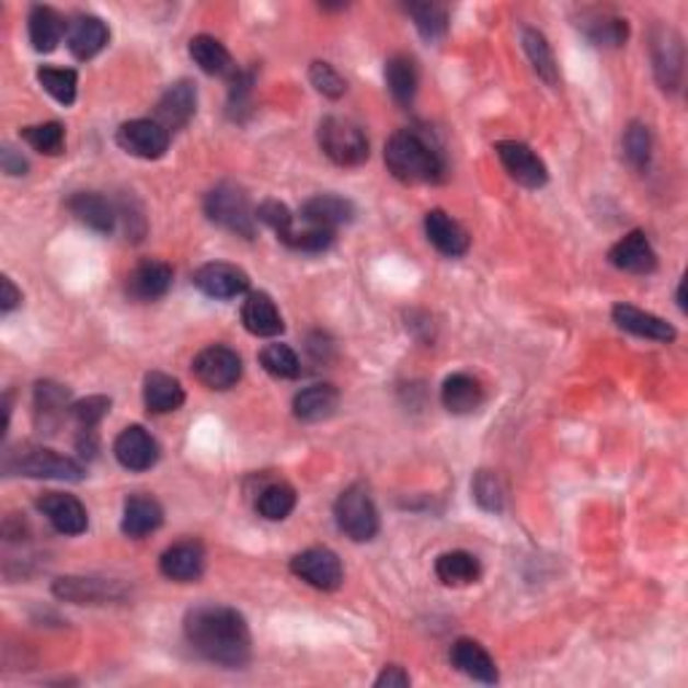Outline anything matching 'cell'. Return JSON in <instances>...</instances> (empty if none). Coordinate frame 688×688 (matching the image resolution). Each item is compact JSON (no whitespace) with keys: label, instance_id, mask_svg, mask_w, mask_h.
<instances>
[{"label":"cell","instance_id":"cell-1","mask_svg":"<svg viewBox=\"0 0 688 688\" xmlns=\"http://www.w3.org/2000/svg\"><path fill=\"white\" fill-rule=\"evenodd\" d=\"M188 645L205 662L227 669H240L251 662L253 638L245 616L227 605H199L183 619Z\"/></svg>","mask_w":688,"mask_h":688},{"label":"cell","instance_id":"cell-2","mask_svg":"<svg viewBox=\"0 0 688 688\" xmlns=\"http://www.w3.org/2000/svg\"><path fill=\"white\" fill-rule=\"evenodd\" d=\"M385 164L401 183H438L444 181L442 151L420 129H399L385 144Z\"/></svg>","mask_w":688,"mask_h":688},{"label":"cell","instance_id":"cell-3","mask_svg":"<svg viewBox=\"0 0 688 688\" xmlns=\"http://www.w3.org/2000/svg\"><path fill=\"white\" fill-rule=\"evenodd\" d=\"M318 146L340 168H358L369 159V138L353 118L325 116L318 127Z\"/></svg>","mask_w":688,"mask_h":688},{"label":"cell","instance_id":"cell-4","mask_svg":"<svg viewBox=\"0 0 688 688\" xmlns=\"http://www.w3.org/2000/svg\"><path fill=\"white\" fill-rule=\"evenodd\" d=\"M205 216L221 229L234 231V234L251 240L256 234V210L251 207V199L234 183H218L205 197Z\"/></svg>","mask_w":688,"mask_h":688},{"label":"cell","instance_id":"cell-5","mask_svg":"<svg viewBox=\"0 0 688 688\" xmlns=\"http://www.w3.org/2000/svg\"><path fill=\"white\" fill-rule=\"evenodd\" d=\"M336 525L349 541L366 543L374 541L379 532V512L374 506L371 492L366 490V484H349L347 490L336 497L334 506Z\"/></svg>","mask_w":688,"mask_h":688},{"label":"cell","instance_id":"cell-6","mask_svg":"<svg viewBox=\"0 0 688 688\" xmlns=\"http://www.w3.org/2000/svg\"><path fill=\"white\" fill-rule=\"evenodd\" d=\"M5 473H22L27 479H59V482H81L87 477L84 466L73 458L57 455L55 449L27 447L16 455H5Z\"/></svg>","mask_w":688,"mask_h":688},{"label":"cell","instance_id":"cell-7","mask_svg":"<svg viewBox=\"0 0 688 688\" xmlns=\"http://www.w3.org/2000/svg\"><path fill=\"white\" fill-rule=\"evenodd\" d=\"M194 377L210 390H229L240 382L242 358L227 344H210L194 358Z\"/></svg>","mask_w":688,"mask_h":688},{"label":"cell","instance_id":"cell-8","mask_svg":"<svg viewBox=\"0 0 688 688\" xmlns=\"http://www.w3.org/2000/svg\"><path fill=\"white\" fill-rule=\"evenodd\" d=\"M290 573L301 578L305 584L316 586L320 592L340 589L344 581V567L340 557L331 549L316 546V549H305L290 560Z\"/></svg>","mask_w":688,"mask_h":688},{"label":"cell","instance_id":"cell-9","mask_svg":"<svg viewBox=\"0 0 688 688\" xmlns=\"http://www.w3.org/2000/svg\"><path fill=\"white\" fill-rule=\"evenodd\" d=\"M116 144L138 159H162L170 148V133L157 118H133L116 133Z\"/></svg>","mask_w":688,"mask_h":688},{"label":"cell","instance_id":"cell-10","mask_svg":"<svg viewBox=\"0 0 688 688\" xmlns=\"http://www.w3.org/2000/svg\"><path fill=\"white\" fill-rule=\"evenodd\" d=\"M55 595L65 603L76 605H105L122 603L127 597V586L111 578H87V575H62L55 581Z\"/></svg>","mask_w":688,"mask_h":688},{"label":"cell","instance_id":"cell-11","mask_svg":"<svg viewBox=\"0 0 688 688\" xmlns=\"http://www.w3.org/2000/svg\"><path fill=\"white\" fill-rule=\"evenodd\" d=\"M495 153L508 175H512L519 186L543 188L546 183H549V170H546L543 159L527 144H519V140H501V144H495Z\"/></svg>","mask_w":688,"mask_h":688},{"label":"cell","instance_id":"cell-12","mask_svg":"<svg viewBox=\"0 0 688 688\" xmlns=\"http://www.w3.org/2000/svg\"><path fill=\"white\" fill-rule=\"evenodd\" d=\"M194 286L205 296H210V299L227 301L245 294L251 288V277L240 266L227 264V261H210V264H202L194 272Z\"/></svg>","mask_w":688,"mask_h":688},{"label":"cell","instance_id":"cell-13","mask_svg":"<svg viewBox=\"0 0 688 688\" xmlns=\"http://www.w3.org/2000/svg\"><path fill=\"white\" fill-rule=\"evenodd\" d=\"M35 506H38V512L46 516V521L55 527L59 536H81V532H87L89 514L84 503L76 495H68V492H44Z\"/></svg>","mask_w":688,"mask_h":688},{"label":"cell","instance_id":"cell-14","mask_svg":"<svg viewBox=\"0 0 688 688\" xmlns=\"http://www.w3.org/2000/svg\"><path fill=\"white\" fill-rule=\"evenodd\" d=\"M114 455L127 471H148L159 462V444L144 425H129L116 436Z\"/></svg>","mask_w":688,"mask_h":688},{"label":"cell","instance_id":"cell-15","mask_svg":"<svg viewBox=\"0 0 688 688\" xmlns=\"http://www.w3.org/2000/svg\"><path fill=\"white\" fill-rule=\"evenodd\" d=\"M608 261L621 272L630 275H651L660 264L656 251L651 248L649 234L643 229H634L627 237H621L614 248L608 251Z\"/></svg>","mask_w":688,"mask_h":688},{"label":"cell","instance_id":"cell-16","mask_svg":"<svg viewBox=\"0 0 688 688\" xmlns=\"http://www.w3.org/2000/svg\"><path fill=\"white\" fill-rule=\"evenodd\" d=\"M194 114H197V87L186 79L170 84L157 103V122L168 133H177V129L186 127Z\"/></svg>","mask_w":688,"mask_h":688},{"label":"cell","instance_id":"cell-17","mask_svg":"<svg viewBox=\"0 0 688 688\" xmlns=\"http://www.w3.org/2000/svg\"><path fill=\"white\" fill-rule=\"evenodd\" d=\"M654 73L664 92H678L684 81V44L673 27L654 38Z\"/></svg>","mask_w":688,"mask_h":688},{"label":"cell","instance_id":"cell-18","mask_svg":"<svg viewBox=\"0 0 688 688\" xmlns=\"http://www.w3.org/2000/svg\"><path fill=\"white\" fill-rule=\"evenodd\" d=\"M425 234H428L431 245L449 259L466 256L468 248H471V237H468V231L444 210L425 213Z\"/></svg>","mask_w":688,"mask_h":688},{"label":"cell","instance_id":"cell-19","mask_svg":"<svg viewBox=\"0 0 688 688\" xmlns=\"http://www.w3.org/2000/svg\"><path fill=\"white\" fill-rule=\"evenodd\" d=\"M301 218L310 227H320L336 231L340 227H347L355 218V205L349 199L340 197V194H316L301 205Z\"/></svg>","mask_w":688,"mask_h":688},{"label":"cell","instance_id":"cell-20","mask_svg":"<svg viewBox=\"0 0 688 688\" xmlns=\"http://www.w3.org/2000/svg\"><path fill=\"white\" fill-rule=\"evenodd\" d=\"M108 38H111L108 25L94 14H79L68 25V49L70 55L81 59V62L98 57L100 51L108 46Z\"/></svg>","mask_w":688,"mask_h":688},{"label":"cell","instance_id":"cell-21","mask_svg":"<svg viewBox=\"0 0 688 688\" xmlns=\"http://www.w3.org/2000/svg\"><path fill=\"white\" fill-rule=\"evenodd\" d=\"M172 286V266L164 261L146 259L129 272L127 277V294L135 301H157L168 294Z\"/></svg>","mask_w":688,"mask_h":688},{"label":"cell","instance_id":"cell-22","mask_svg":"<svg viewBox=\"0 0 688 688\" xmlns=\"http://www.w3.org/2000/svg\"><path fill=\"white\" fill-rule=\"evenodd\" d=\"M614 323L619 325L621 331H627V334L643 336V340H651V342L669 344V342H675V336H678V331H675L667 320L651 316V312L640 310V307L624 305V301L614 307Z\"/></svg>","mask_w":688,"mask_h":688},{"label":"cell","instance_id":"cell-23","mask_svg":"<svg viewBox=\"0 0 688 688\" xmlns=\"http://www.w3.org/2000/svg\"><path fill=\"white\" fill-rule=\"evenodd\" d=\"M159 571H162L164 578L181 581V584L197 581L205 573V549L197 541H181L170 546L159 557Z\"/></svg>","mask_w":688,"mask_h":688},{"label":"cell","instance_id":"cell-24","mask_svg":"<svg viewBox=\"0 0 688 688\" xmlns=\"http://www.w3.org/2000/svg\"><path fill=\"white\" fill-rule=\"evenodd\" d=\"M164 521V508L159 506L157 497L151 495H129L124 501L122 512V532L127 538H146L157 532Z\"/></svg>","mask_w":688,"mask_h":688},{"label":"cell","instance_id":"cell-25","mask_svg":"<svg viewBox=\"0 0 688 688\" xmlns=\"http://www.w3.org/2000/svg\"><path fill=\"white\" fill-rule=\"evenodd\" d=\"M68 210L73 213L76 221L100 231V234H111L118 223V210L114 207V202L105 199L98 192H76L68 199Z\"/></svg>","mask_w":688,"mask_h":688},{"label":"cell","instance_id":"cell-26","mask_svg":"<svg viewBox=\"0 0 688 688\" xmlns=\"http://www.w3.org/2000/svg\"><path fill=\"white\" fill-rule=\"evenodd\" d=\"M449 662L458 673L466 675V678L479 680V684H497V667L495 660L488 654L484 645H479L477 640L462 638L452 645L449 651Z\"/></svg>","mask_w":688,"mask_h":688},{"label":"cell","instance_id":"cell-27","mask_svg":"<svg viewBox=\"0 0 688 688\" xmlns=\"http://www.w3.org/2000/svg\"><path fill=\"white\" fill-rule=\"evenodd\" d=\"M442 403L449 414H473L484 403V388L471 374H449L442 385Z\"/></svg>","mask_w":688,"mask_h":688},{"label":"cell","instance_id":"cell-28","mask_svg":"<svg viewBox=\"0 0 688 688\" xmlns=\"http://www.w3.org/2000/svg\"><path fill=\"white\" fill-rule=\"evenodd\" d=\"M242 325L253 336H264V340L283 334V329H286L280 310H277L272 296L264 294V290H256V294L245 299V305H242Z\"/></svg>","mask_w":688,"mask_h":688},{"label":"cell","instance_id":"cell-29","mask_svg":"<svg viewBox=\"0 0 688 688\" xmlns=\"http://www.w3.org/2000/svg\"><path fill=\"white\" fill-rule=\"evenodd\" d=\"M33 403H35V428H38L41 433H55L59 428V423L65 420V409H70L68 390H65L62 385L49 382V379L35 385Z\"/></svg>","mask_w":688,"mask_h":688},{"label":"cell","instance_id":"cell-30","mask_svg":"<svg viewBox=\"0 0 688 688\" xmlns=\"http://www.w3.org/2000/svg\"><path fill=\"white\" fill-rule=\"evenodd\" d=\"M186 401V393H183L181 382L170 374L162 371H151L146 374L144 379V403L151 414H170L177 412Z\"/></svg>","mask_w":688,"mask_h":688},{"label":"cell","instance_id":"cell-31","mask_svg":"<svg viewBox=\"0 0 688 688\" xmlns=\"http://www.w3.org/2000/svg\"><path fill=\"white\" fill-rule=\"evenodd\" d=\"M340 406V390L334 385H310V388L299 390L294 399V414L301 423H320L329 420Z\"/></svg>","mask_w":688,"mask_h":688},{"label":"cell","instance_id":"cell-32","mask_svg":"<svg viewBox=\"0 0 688 688\" xmlns=\"http://www.w3.org/2000/svg\"><path fill=\"white\" fill-rule=\"evenodd\" d=\"M578 25L592 44L605 46V49H619L630 38V22L616 14H608V11H592Z\"/></svg>","mask_w":688,"mask_h":688},{"label":"cell","instance_id":"cell-33","mask_svg":"<svg viewBox=\"0 0 688 688\" xmlns=\"http://www.w3.org/2000/svg\"><path fill=\"white\" fill-rule=\"evenodd\" d=\"M385 81H388V89L395 103L409 108L414 103V98H417L420 87L417 62L409 55H393L385 62Z\"/></svg>","mask_w":688,"mask_h":688},{"label":"cell","instance_id":"cell-34","mask_svg":"<svg viewBox=\"0 0 688 688\" xmlns=\"http://www.w3.org/2000/svg\"><path fill=\"white\" fill-rule=\"evenodd\" d=\"M30 44H33L35 51L41 55H49L59 46L65 35V22L59 16V11L51 9V5H33L30 9Z\"/></svg>","mask_w":688,"mask_h":688},{"label":"cell","instance_id":"cell-35","mask_svg":"<svg viewBox=\"0 0 688 688\" xmlns=\"http://www.w3.org/2000/svg\"><path fill=\"white\" fill-rule=\"evenodd\" d=\"M188 55H192L194 62L199 65V70H205L207 76H234V62H231L229 49L221 41L213 38V35H194L188 41Z\"/></svg>","mask_w":688,"mask_h":688},{"label":"cell","instance_id":"cell-36","mask_svg":"<svg viewBox=\"0 0 688 688\" xmlns=\"http://www.w3.org/2000/svg\"><path fill=\"white\" fill-rule=\"evenodd\" d=\"M436 575L444 586H468L477 584L482 565L471 551H444L436 560Z\"/></svg>","mask_w":688,"mask_h":688},{"label":"cell","instance_id":"cell-37","mask_svg":"<svg viewBox=\"0 0 688 688\" xmlns=\"http://www.w3.org/2000/svg\"><path fill=\"white\" fill-rule=\"evenodd\" d=\"M521 44H525L527 59H530L532 70L546 81L549 87L560 84V65H557L554 51H551V44L546 41V35L536 27H525L521 30Z\"/></svg>","mask_w":688,"mask_h":688},{"label":"cell","instance_id":"cell-38","mask_svg":"<svg viewBox=\"0 0 688 688\" xmlns=\"http://www.w3.org/2000/svg\"><path fill=\"white\" fill-rule=\"evenodd\" d=\"M406 14L414 20L425 41H442L449 30V11L442 3H409Z\"/></svg>","mask_w":688,"mask_h":688},{"label":"cell","instance_id":"cell-39","mask_svg":"<svg viewBox=\"0 0 688 688\" xmlns=\"http://www.w3.org/2000/svg\"><path fill=\"white\" fill-rule=\"evenodd\" d=\"M471 492H473V501H477L479 508H484V512L501 514L503 508H506L508 490H506V484H503L501 473L482 468V471L473 477Z\"/></svg>","mask_w":688,"mask_h":688},{"label":"cell","instance_id":"cell-40","mask_svg":"<svg viewBox=\"0 0 688 688\" xmlns=\"http://www.w3.org/2000/svg\"><path fill=\"white\" fill-rule=\"evenodd\" d=\"M651 157H654V138H651L649 124L632 122L624 129V159L632 170L645 172L651 168Z\"/></svg>","mask_w":688,"mask_h":688},{"label":"cell","instance_id":"cell-41","mask_svg":"<svg viewBox=\"0 0 688 688\" xmlns=\"http://www.w3.org/2000/svg\"><path fill=\"white\" fill-rule=\"evenodd\" d=\"M259 514L270 521H283L296 508V490L286 482H275L259 492Z\"/></svg>","mask_w":688,"mask_h":688},{"label":"cell","instance_id":"cell-42","mask_svg":"<svg viewBox=\"0 0 688 688\" xmlns=\"http://www.w3.org/2000/svg\"><path fill=\"white\" fill-rule=\"evenodd\" d=\"M20 138L44 157H59L65 151V127L59 122L33 124V127L22 129Z\"/></svg>","mask_w":688,"mask_h":688},{"label":"cell","instance_id":"cell-43","mask_svg":"<svg viewBox=\"0 0 688 688\" xmlns=\"http://www.w3.org/2000/svg\"><path fill=\"white\" fill-rule=\"evenodd\" d=\"M38 84L57 100L59 105H73L76 92H79V73L70 68H41Z\"/></svg>","mask_w":688,"mask_h":688},{"label":"cell","instance_id":"cell-44","mask_svg":"<svg viewBox=\"0 0 688 688\" xmlns=\"http://www.w3.org/2000/svg\"><path fill=\"white\" fill-rule=\"evenodd\" d=\"M261 366H264V371H270L272 377L277 379H296L301 374V360L299 355L294 353V347H288V344H266L264 349H261L259 355Z\"/></svg>","mask_w":688,"mask_h":688},{"label":"cell","instance_id":"cell-45","mask_svg":"<svg viewBox=\"0 0 688 688\" xmlns=\"http://www.w3.org/2000/svg\"><path fill=\"white\" fill-rule=\"evenodd\" d=\"M334 234L336 231L310 227L307 223L305 229H290L286 237H283V245H288L290 251H301V253H323L334 245Z\"/></svg>","mask_w":688,"mask_h":688},{"label":"cell","instance_id":"cell-46","mask_svg":"<svg viewBox=\"0 0 688 688\" xmlns=\"http://www.w3.org/2000/svg\"><path fill=\"white\" fill-rule=\"evenodd\" d=\"M111 412V399L108 395H87L70 403V417L81 425V428H94L105 420V414Z\"/></svg>","mask_w":688,"mask_h":688},{"label":"cell","instance_id":"cell-47","mask_svg":"<svg viewBox=\"0 0 688 688\" xmlns=\"http://www.w3.org/2000/svg\"><path fill=\"white\" fill-rule=\"evenodd\" d=\"M310 81H312V87H316L318 92L329 100H340L342 94L347 92V81L342 79L340 70L329 62H320V59L318 62H312Z\"/></svg>","mask_w":688,"mask_h":688},{"label":"cell","instance_id":"cell-48","mask_svg":"<svg viewBox=\"0 0 688 688\" xmlns=\"http://www.w3.org/2000/svg\"><path fill=\"white\" fill-rule=\"evenodd\" d=\"M256 221L275 231L277 240H283V237L294 229V213H290L288 205H283V202L266 199L256 207Z\"/></svg>","mask_w":688,"mask_h":688},{"label":"cell","instance_id":"cell-49","mask_svg":"<svg viewBox=\"0 0 688 688\" xmlns=\"http://www.w3.org/2000/svg\"><path fill=\"white\" fill-rule=\"evenodd\" d=\"M0 168L5 175H27V159L22 153H16L11 146H3L0 151Z\"/></svg>","mask_w":688,"mask_h":688},{"label":"cell","instance_id":"cell-50","mask_svg":"<svg viewBox=\"0 0 688 688\" xmlns=\"http://www.w3.org/2000/svg\"><path fill=\"white\" fill-rule=\"evenodd\" d=\"M412 684V678H409V673L403 667H395V664H390V667H385L382 669V675H379L377 678V688H403V686H409Z\"/></svg>","mask_w":688,"mask_h":688},{"label":"cell","instance_id":"cell-51","mask_svg":"<svg viewBox=\"0 0 688 688\" xmlns=\"http://www.w3.org/2000/svg\"><path fill=\"white\" fill-rule=\"evenodd\" d=\"M0 288H3V294H0V312H3V316H9L11 310H16V307H20L22 290L14 286V280H11V277H3V280H0Z\"/></svg>","mask_w":688,"mask_h":688},{"label":"cell","instance_id":"cell-52","mask_svg":"<svg viewBox=\"0 0 688 688\" xmlns=\"http://www.w3.org/2000/svg\"><path fill=\"white\" fill-rule=\"evenodd\" d=\"M678 307L686 312V286H684V283H680V286H678Z\"/></svg>","mask_w":688,"mask_h":688}]
</instances>
